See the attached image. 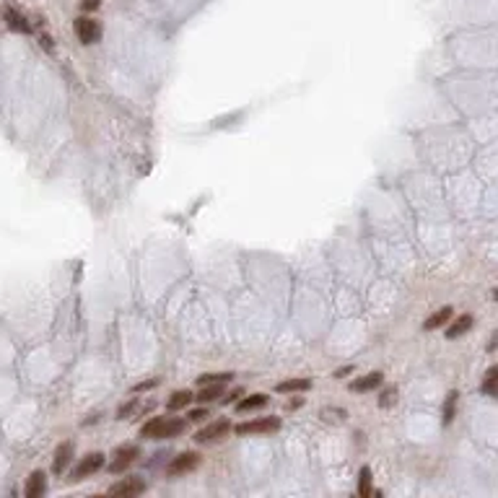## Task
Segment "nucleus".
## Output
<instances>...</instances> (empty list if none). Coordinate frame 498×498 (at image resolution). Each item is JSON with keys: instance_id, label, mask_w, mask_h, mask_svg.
Listing matches in <instances>:
<instances>
[{"instance_id": "nucleus-1", "label": "nucleus", "mask_w": 498, "mask_h": 498, "mask_svg": "<svg viewBox=\"0 0 498 498\" xmlns=\"http://www.w3.org/2000/svg\"><path fill=\"white\" fill-rule=\"evenodd\" d=\"M187 428V421H182V418H151L149 423H143L140 428V436H146V439H174V436H180L182 431Z\"/></svg>"}, {"instance_id": "nucleus-2", "label": "nucleus", "mask_w": 498, "mask_h": 498, "mask_svg": "<svg viewBox=\"0 0 498 498\" xmlns=\"http://www.w3.org/2000/svg\"><path fill=\"white\" fill-rule=\"evenodd\" d=\"M280 428V418H255V421H247V423H239L233 431L239 436H255V434H273Z\"/></svg>"}, {"instance_id": "nucleus-3", "label": "nucleus", "mask_w": 498, "mask_h": 498, "mask_svg": "<svg viewBox=\"0 0 498 498\" xmlns=\"http://www.w3.org/2000/svg\"><path fill=\"white\" fill-rule=\"evenodd\" d=\"M73 29H75V37H78V42L81 44H96L102 39V26H99V21L88 19V16L75 19Z\"/></svg>"}, {"instance_id": "nucleus-4", "label": "nucleus", "mask_w": 498, "mask_h": 498, "mask_svg": "<svg viewBox=\"0 0 498 498\" xmlns=\"http://www.w3.org/2000/svg\"><path fill=\"white\" fill-rule=\"evenodd\" d=\"M102 467H104V454H102V452H91V454H86L84 459H81V462L73 467L70 480H73V483H78V480H84V477L99 472Z\"/></svg>"}, {"instance_id": "nucleus-5", "label": "nucleus", "mask_w": 498, "mask_h": 498, "mask_svg": "<svg viewBox=\"0 0 498 498\" xmlns=\"http://www.w3.org/2000/svg\"><path fill=\"white\" fill-rule=\"evenodd\" d=\"M229 431H231V423H229V421H213V423H208L205 428H200V431L195 434V441H198V444L218 441L223 436H229Z\"/></svg>"}, {"instance_id": "nucleus-6", "label": "nucleus", "mask_w": 498, "mask_h": 498, "mask_svg": "<svg viewBox=\"0 0 498 498\" xmlns=\"http://www.w3.org/2000/svg\"><path fill=\"white\" fill-rule=\"evenodd\" d=\"M146 490V483L138 480V477H125V480H119L115 486L109 488V496H122V498H133V496H140Z\"/></svg>"}, {"instance_id": "nucleus-7", "label": "nucleus", "mask_w": 498, "mask_h": 498, "mask_svg": "<svg viewBox=\"0 0 498 498\" xmlns=\"http://www.w3.org/2000/svg\"><path fill=\"white\" fill-rule=\"evenodd\" d=\"M140 454V449L135 444H128V446H119L115 452V462L109 465V470L112 472H122L125 467H130L133 462H135V457Z\"/></svg>"}, {"instance_id": "nucleus-8", "label": "nucleus", "mask_w": 498, "mask_h": 498, "mask_svg": "<svg viewBox=\"0 0 498 498\" xmlns=\"http://www.w3.org/2000/svg\"><path fill=\"white\" fill-rule=\"evenodd\" d=\"M200 465V454H195V452H184V454L174 457L169 462V475H182V472H190L195 467Z\"/></svg>"}, {"instance_id": "nucleus-9", "label": "nucleus", "mask_w": 498, "mask_h": 498, "mask_svg": "<svg viewBox=\"0 0 498 498\" xmlns=\"http://www.w3.org/2000/svg\"><path fill=\"white\" fill-rule=\"evenodd\" d=\"M3 21H6V26H8L11 32L32 34V23H29V19H26L23 13L16 11V8H6V11H3Z\"/></svg>"}, {"instance_id": "nucleus-10", "label": "nucleus", "mask_w": 498, "mask_h": 498, "mask_svg": "<svg viewBox=\"0 0 498 498\" xmlns=\"http://www.w3.org/2000/svg\"><path fill=\"white\" fill-rule=\"evenodd\" d=\"M47 490V475H44L42 470H34L29 480H26V488H23V493L26 498H39Z\"/></svg>"}, {"instance_id": "nucleus-11", "label": "nucleus", "mask_w": 498, "mask_h": 498, "mask_svg": "<svg viewBox=\"0 0 498 498\" xmlns=\"http://www.w3.org/2000/svg\"><path fill=\"white\" fill-rule=\"evenodd\" d=\"M70 459H73V444L70 441H65V444L57 446V452H55V459H52V470L60 475L65 467L70 465Z\"/></svg>"}, {"instance_id": "nucleus-12", "label": "nucleus", "mask_w": 498, "mask_h": 498, "mask_svg": "<svg viewBox=\"0 0 498 498\" xmlns=\"http://www.w3.org/2000/svg\"><path fill=\"white\" fill-rule=\"evenodd\" d=\"M382 374L379 371H374V374H366V376H361V379H356V382L350 384V390L353 392H371V390H376L379 384H382Z\"/></svg>"}, {"instance_id": "nucleus-13", "label": "nucleus", "mask_w": 498, "mask_h": 498, "mask_svg": "<svg viewBox=\"0 0 498 498\" xmlns=\"http://www.w3.org/2000/svg\"><path fill=\"white\" fill-rule=\"evenodd\" d=\"M307 390H312V379H288V382H280L276 387V392H280V394L307 392Z\"/></svg>"}, {"instance_id": "nucleus-14", "label": "nucleus", "mask_w": 498, "mask_h": 498, "mask_svg": "<svg viewBox=\"0 0 498 498\" xmlns=\"http://www.w3.org/2000/svg\"><path fill=\"white\" fill-rule=\"evenodd\" d=\"M267 405V394L257 392V394H249V397H244V400H239V405H236V410L239 413H249V410H257V408H265Z\"/></svg>"}, {"instance_id": "nucleus-15", "label": "nucleus", "mask_w": 498, "mask_h": 498, "mask_svg": "<svg viewBox=\"0 0 498 498\" xmlns=\"http://www.w3.org/2000/svg\"><path fill=\"white\" fill-rule=\"evenodd\" d=\"M452 312H454V309L452 307H444L441 309V312H436V314H431V317L425 319L423 322V329H428V332H431V329H439L441 327V325H446V322H449V317H452Z\"/></svg>"}, {"instance_id": "nucleus-16", "label": "nucleus", "mask_w": 498, "mask_h": 498, "mask_svg": "<svg viewBox=\"0 0 498 498\" xmlns=\"http://www.w3.org/2000/svg\"><path fill=\"white\" fill-rule=\"evenodd\" d=\"M192 397H195V394H192L190 390H180V392H174L169 400H166V408H169V410H182V408H187V405L192 403Z\"/></svg>"}, {"instance_id": "nucleus-17", "label": "nucleus", "mask_w": 498, "mask_h": 498, "mask_svg": "<svg viewBox=\"0 0 498 498\" xmlns=\"http://www.w3.org/2000/svg\"><path fill=\"white\" fill-rule=\"evenodd\" d=\"M470 327H472V317H470V314H462V317H457V322L452 325V327L446 329V338L449 340L459 338V335H465Z\"/></svg>"}, {"instance_id": "nucleus-18", "label": "nucleus", "mask_w": 498, "mask_h": 498, "mask_svg": "<svg viewBox=\"0 0 498 498\" xmlns=\"http://www.w3.org/2000/svg\"><path fill=\"white\" fill-rule=\"evenodd\" d=\"M223 394V384H202L200 394H195L198 397V403H213V400H218Z\"/></svg>"}, {"instance_id": "nucleus-19", "label": "nucleus", "mask_w": 498, "mask_h": 498, "mask_svg": "<svg viewBox=\"0 0 498 498\" xmlns=\"http://www.w3.org/2000/svg\"><path fill=\"white\" fill-rule=\"evenodd\" d=\"M231 371H218V374H205V376H200L198 379V384H226V382H231Z\"/></svg>"}, {"instance_id": "nucleus-20", "label": "nucleus", "mask_w": 498, "mask_h": 498, "mask_svg": "<svg viewBox=\"0 0 498 498\" xmlns=\"http://www.w3.org/2000/svg\"><path fill=\"white\" fill-rule=\"evenodd\" d=\"M496 379H498V369L496 366H490V369H488L486 382H483V392H486L488 397H496Z\"/></svg>"}, {"instance_id": "nucleus-21", "label": "nucleus", "mask_w": 498, "mask_h": 498, "mask_svg": "<svg viewBox=\"0 0 498 498\" xmlns=\"http://www.w3.org/2000/svg\"><path fill=\"white\" fill-rule=\"evenodd\" d=\"M358 493L363 498L371 496V470L369 467H361V483H358Z\"/></svg>"}, {"instance_id": "nucleus-22", "label": "nucleus", "mask_w": 498, "mask_h": 498, "mask_svg": "<svg viewBox=\"0 0 498 498\" xmlns=\"http://www.w3.org/2000/svg\"><path fill=\"white\" fill-rule=\"evenodd\" d=\"M394 403H397V390H394V387L384 390L382 397H379V405H382V408H390V405H394Z\"/></svg>"}, {"instance_id": "nucleus-23", "label": "nucleus", "mask_w": 498, "mask_h": 498, "mask_svg": "<svg viewBox=\"0 0 498 498\" xmlns=\"http://www.w3.org/2000/svg\"><path fill=\"white\" fill-rule=\"evenodd\" d=\"M454 400H457V392H452L449 394V400H446V423H449V421H452V413H454Z\"/></svg>"}, {"instance_id": "nucleus-24", "label": "nucleus", "mask_w": 498, "mask_h": 498, "mask_svg": "<svg viewBox=\"0 0 498 498\" xmlns=\"http://www.w3.org/2000/svg\"><path fill=\"white\" fill-rule=\"evenodd\" d=\"M156 379H151V382H140V384H135V387H133V392H149V390H153V387H156Z\"/></svg>"}, {"instance_id": "nucleus-25", "label": "nucleus", "mask_w": 498, "mask_h": 498, "mask_svg": "<svg viewBox=\"0 0 498 498\" xmlns=\"http://www.w3.org/2000/svg\"><path fill=\"white\" fill-rule=\"evenodd\" d=\"M99 6H102V0H81V8H84V11H96Z\"/></svg>"}, {"instance_id": "nucleus-26", "label": "nucleus", "mask_w": 498, "mask_h": 498, "mask_svg": "<svg viewBox=\"0 0 498 498\" xmlns=\"http://www.w3.org/2000/svg\"><path fill=\"white\" fill-rule=\"evenodd\" d=\"M205 418H208V410H202V408H198V410H192L190 413V421H198V423L205 421Z\"/></svg>"}, {"instance_id": "nucleus-27", "label": "nucleus", "mask_w": 498, "mask_h": 498, "mask_svg": "<svg viewBox=\"0 0 498 498\" xmlns=\"http://www.w3.org/2000/svg\"><path fill=\"white\" fill-rule=\"evenodd\" d=\"M350 371H353V366H343V369L335 371V376H338V379H343V376H348Z\"/></svg>"}, {"instance_id": "nucleus-28", "label": "nucleus", "mask_w": 498, "mask_h": 498, "mask_svg": "<svg viewBox=\"0 0 498 498\" xmlns=\"http://www.w3.org/2000/svg\"><path fill=\"white\" fill-rule=\"evenodd\" d=\"M242 390H233L231 394H229V397H226V400H223V403H233V400H239V397H242Z\"/></svg>"}]
</instances>
